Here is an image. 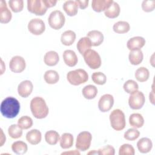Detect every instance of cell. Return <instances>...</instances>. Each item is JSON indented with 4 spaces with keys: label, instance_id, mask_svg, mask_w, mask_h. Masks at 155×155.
Segmentation results:
<instances>
[{
    "label": "cell",
    "instance_id": "obj_10",
    "mask_svg": "<svg viewBox=\"0 0 155 155\" xmlns=\"http://www.w3.org/2000/svg\"><path fill=\"white\" fill-rule=\"evenodd\" d=\"M28 30L33 35H40L45 30V25L44 21L39 18L31 19L28 24Z\"/></svg>",
    "mask_w": 155,
    "mask_h": 155
},
{
    "label": "cell",
    "instance_id": "obj_38",
    "mask_svg": "<svg viewBox=\"0 0 155 155\" xmlns=\"http://www.w3.org/2000/svg\"><path fill=\"white\" fill-rule=\"evenodd\" d=\"M91 79L95 84L97 85H104L107 82V77L105 74L102 72H94L91 75Z\"/></svg>",
    "mask_w": 155,
    "mask_h": 155
},
{
    "label": "cell",
    "instance_id": "obj_33",
    "mask_svg": "<svg viewBox=\"0 0 155 155\" xmlns=\"http://www.w3.org/2000/svg\"><path fill=\"white\" fill-rule=\"evenodd\" d=\"M12 151L17 154H24L28 150V147L26 143L23 141H16L12 145Z\"/></svg>",
    "mask_w": 155,
    "mask_h": 155
},
{
    "label": "cell",
    "instance_id": "obj_30",
    "mask_svg": "<svg viewBox=\"0 0 155 155\" xmlns=\"http://www.w3.org/2000/svg\"><path fill=\"white\" fill-rule=\"evenodd\" d=\"M82 94L85 99H94L97 94V87L93 85H88L84 87L82 90Z\"/></svg>",
    "mask_w": 155,
    "mask_h": 155
},
{
    "label": "cell",
    "instance_id": "obj_47",
    "mask_svg": "<svg viewBox=\"0 0 155 155\" xmlns=\"http://www.w3.org/2000/svg\"><path fill=\"white\" fill-rule=\"evenodd\" d=\"M1 146H2L4 143L5 142V139H6V137H5V136L4 134V133L2 131V130L1 129Z\"/></svg>",
    "mask_w": 155,
    "mask_h": 155
},
{
    "label": "cell",
    "instance_id": "obj_12",
    "mask_svg": "<svg viewBox=\"0 0 155 155\" xmlns=\"http://www.w3.org/2000/svg\"><path fill=\"white\" fill-rule=\"evenodd\" d=\"M113 104V96L110 94H105L100 97L98 102V107L101 111L107 112L111 109Z\"/></svg>",
    "mask_w": 155,
    "mask_h": 155
},
{
    "label": "cell",
    "instance_id": "obj_48",
    "mask_svg": "<svg viewBox=\"0 0 155 155\" xmlns=\"http://www.w3.org/2000/svg\"><path fill=\"white\" fill-rule=\"evenodd\" d=\"M80 154V153L79 151H78L77 150H74V151H66V152H64L62 153V154Z\"/></svg>",
    "mask_w": 155,
    "mask_h": 155
},
{
    "label": "cell",
    "instance_id": "obj_23",
    "mask_svg": "<svg viewBox=\"0 0 155 155\" xmlns=\"http://www.w3.org/2000/svg\"><path fill=\"white\" fill-rule=\"evenodd\" d=\"M59 61L58 53L54 51H49L47 52L44 57V63L48 66H54Z\"/></svg>",
    "mask_w": 155,
    "mask_h": 155
},
{
    "label": "cell",
    "instance_id": "obj_26",
    "mask_svg": "<svg viewBox=\"0 0 155 155\" xmlns=\"http://www.w3.org/2000/svg\"><path fill=\"white\" fill-rule=\"evenodd\" d=\"M73 136L71 133H64L60 137V146L63 149H68L72 147L73 144Z\"/></svg>",
    "mask_w": 155,
    "mask_h": 155
},
{
    "label": "cell",
    "instance_id": "obj_39",
    "mask_svg": "<svg viewBox=\"0 0 155 155\" xmlns=\"http://www.w3.org/2000/svg\"><path fill=\"white\" fill-rule=\"evenodd\" d=\"M8 5L13 12H20L24 8V1L22 0H10L8 1Z\"/></svg>",
    "mask_w": 155,
    "mask_h": 155
},
{
    "label": "cell",
    "instance_id": "obj_21",
    "mask_svg": "<svg viewBox=\"0 0 155 155\" xmlns=\"http://www.w3.org/2000/svg\"><path fill=\"white\" fill-rule=\"evenodd\" d=\"M63 9L70 16H75L78 12V4L76 1H67L63 4Z\"/></svg>",
    "mask_w": 155,
    "mask_h": 155
},
{
    "label": "cell",
    "instance_id": "obj_41",
    "mask_svg": "<svg viewBox=\"0 0 155 155\" xmlns=\"http://www.w3.org/2000/svg\"><path fill=\"white\" fill-rule=\"evenodd\" d=\"M135 150L134 147L128 143H124L122 145L119 150V155H134Z\"/></svg>",
    "mask_w": 155,
    "mask_h": 155
},
{
    "label": "cell",
    "instance_id": "obj_45",
    "mask_svg": "<svg viewBox=\"0 0 155 155\" xmlns=\"http://www.w3.org/2000/svg\"><path fill=\"white\" fill-rule=\"evenodd\" d=\"M45 5L47 8H50L54 6L57 2L56 0H43Z\"/></svg>",
    "mask_w": 155,
    "mask_h": 155
},
{
    "label": "cell",
    "instance_id": "obj_46",
    "mask_svg": "<svg viewBox=\"0 0 155 155\" xmlns=\"http://www.w3.org/2000/svg\"><path fill=\"white\" fill-rule=\"evenodd\" d=\"M154 90H153V88L151 91L150 93V95H149V99H150V102L152 104H154Z\"/></svg>",
    "mask_w": 155,
    "mask_h": 155
},
{
    "label": "cell",
    "instance_id": "obj_5",
    "mask_svg": "<svg viewBox=\"0 0 155 155\" xmlns=\"http://www.w3.org/2000/svg\"><path fill=\"white\" fill-rule=\"evenodd\" d=\"M83 56L85 63L90 68L95 70L101 67V58L96 51L89 49L84 53Z\"/></svg>",
    "mask_w": 155,
    "mask_h": 155
},
{
    "label": "cell",
    "instance_id": "obj_17",
    "mask_svg": "<svg viewBox=\"0 0 155 155\" xmlns=\"http://www.w3.org/2000/svg\"><path fill=\"white\" fill-rule=\"evenodd\" d=\"M63 59L65 64L71 67L75 66L78 61L76 54L71 50H66L64 51Z\"/></svg>",
    "mask_w": 155,
    "mask_h": 155
},
{
    "label": "cell",
    "instance_id": "obj_36",
    "mask_svg": "<svg viewBox=\"0 0 155 155\" xmlns=\"http://www.w3.org/2000/svg\"><path fill=\"white\" fill-rule=\"evenodd\" d=\"M123 87L125 91L130 94L136 92L139 89V85L134 80L131 79L127 81L124 83Z\"/></svg>",
    "mask_w": 155,
    "mask_h": 155
},
{
    "label": "cell",
    "instance_id": "obj_16",
    "mask_svg": "<svg viewBox=\"0 0 155 155\" xmlns=\"http://www.w3.org/2000/svg\"><path fill=\"white\" fill-rule=\"evenodd\" d=\"M113 2V0H93L91 2V7L94 11L101 12L108 9Z\"/></svg>",
    "mask_w": 155,
    "mask_h": 155
},
{
    "label": "cell",
    "instance_id": "obj_11",
    "mask_svg": "<svg viewBox=\"0 0 155 155\" xmlns=\"http://www.w3.org/2000/svg\"><path fill=\"white\" fill-rule=\"evenodd\" d=\"M10 70L16 73L22 72L26 67L25 59L20 56H13L9 63Z\"/></svg>",
    "mask_w": 155,
    "mask_h": 155
},
{
    "label": "cell",
    "instance_id": "obj_34",
    "mask_svg": "<svg viewBox=\"0 0 155 155\" xmlns=\"http://www.w3.org/2000/svg\"><path fill=\"white\" fill-rule=\"evenodd\" d=\"M60 139L59 133L54 130H50L45 134V140L49 145H56Z\"/></svg>",
    "mask_w": 155,
    "mask_h": 155
},
{
    "label": "cell",
    "instance_id": "obj_20",
    "mask_svg": "<svg viewBox=\"0 0 155 155\" xmlns=\"http://www.w3.org/2000/svg\"><path fill=\"white\" fill-rule=\"evenodd\" d=\"M42 135L39 130L33 129L26 134V140L31 145H37L41 141Z\"/></svg>",
    "mask_w": 155,
    "mask_h": 155
},
{
    "label": "cell",
    "instance_id": "obj_49",
    "mask_svg": "<svg viewBox=\"0 0 155 155\" xmlns=\"http://www.w3.org/2000/svg\"><path fill=\"white\" fill-rule=\"evenodd\" d=\"M88 154H98V153L96 150H93L88 153Z\"/></svg>",
    "mask_w": 155,
    "mask_h": 155
},
{
    "label": "cell",
    "instance_id": "obj_9",
    "mask_svg": "<svg viewBox=\"0 0 155 155\" xmlns=\"http://www.w3.org/2000/svg\"><path fill=\"white\" fill-rule=\"evenodd\" d=\"M145 97L143 93L140 91L130 94L128 99V104L130 107L133 110H139L144 105Z\"/></svg>",
    "mask_w": 155,
    "mask_h": 155
},
{
    "label": "cell",
    "instance_id": "obj_25",
    "mask_svg": "<svg viewBox=\"0 0 155 155\" xmlns=\"http://www.w3.org/2000/svg\"><path fill=\"white\" fill-rule=\"evenodd\" d=\"M129 123L135 128H141L144 124V119L140 113H133L130 116Z\"/></svg>",
    "mask_w": 155,
    "mask_h": 155
},
{
    "label": "cell",
    "instance_id": "obj_3",
    "mask_svg": "<svg viewBox=\"0 0 155 155\" xmlns=\"http://www.w3.org/2000/svg\"><path fill=\"white\" fill-rule=\"evenodd\" d=\"M110 121L111 127L116 131L124 130L126 125L125 114L120 109H115L111 111L110 114Z\"/></svg>",
    "mask_w": 155,
    "mask_h": 155
},
{
    "label": "cell",
    "instance_id": "obj_43",
    "mask_svg": "<svg viewBox=\"0 0 155 155\" xmlns=\"http://www.w3.org/2000/svg\"><path fill=\"white\" fill-rule=\"evenodd\" d=\"M97 153L99 155H114L115 154V150L113 147L108 145L99 148Z\"/></svg>",
    "mask_w": 155,
    "mask_h": 155
},
{
    "label": "cell",
    "instance_id": "obj_31",
    "mask_svg": "<svg viewBox=\"0 0 155 155\" xmlns=\"http://www.w3.org/2000/svg\"><path fill=\"white\" fill-rule=\"evenodd\" d=\"M134 76L137 81L143 82L147 81L148 79L150 77V72L147 68L141 67L136 70Z\"/></svg>",
    "mask_w": 155,
    "mask_h": 155
},
{
    "label": "cell",
    "instance_id": "obj_24",
    "mask_svg": "<svg viewBox=\"0 0 155 155\" xmlns=\"http://www.w3.org/2000/svg\"><path fill=\"white\" fill-rule=\"evenodd\" d=\"M76 39V33L72 30H67L64 31L61 37V41L62 44L66 46L72 45Z\"/></svg>",
    "mask_w": 155,
    "mask_h": 155
},
{
    "label": "cell",
    "instance_id": "obj_4",
    "mask_svg": "<svg viewBox=\"0 0 155 155\" xmlns=\"http://www.w3.org/2000/svg\"><path fill=\"white\" fill-rule=\"evenodd\" d=\"M67 79L73 85H79L85 83L88 79V74L83 69H76L67 74Z\"/></svg>",
    "mask_w": 155,
    "mask_h": 155
},
{
    "label": "cell",
    "instance_id": "obj_29",
    "mask_svg": "<svg viewBox=\"0 0 155 155\" xmlns=\"http://www.w3.org/2000/svg\"><path fill=\"white\" fill-rule=\"evenodd\" d=\"M44 78L47 84H54L59 81V75L56 71L50 70L45 71L44 73Z\"/></svg>",
    "mask_w": 155,
    "mask_h": 155
},
{
    "label": "cell",
    "instance_id": "obj_2",
    "mask_svg": "<svg viewBox=\"0 0 155 155\" xmlns=\"http://www.w3.org/2000/svg\"><path fill=\"white\" fill-rule=\"evenodd\" d=\"M30 110L33 116L36 119H44L48 114L49 109L45 100L39 96L35 97L30 102Z\"/></svg>",
    "mask_w": 155,
    "mask_h": 155
},
{
    "label": "cell",
    "instance_id": "obj_18",
    "mask_svg": "<svg viewBox=\"0 0 155 155\" xmlns=\"http://www.w3.org/2000/svg\"><path fill=\"white\" fill-rule=\"evenodd\" d=\"M87 37L90 40L92 46H99L104 41V35L98 30L90 31L87 33Z\"/></svg>",
    "mask_w": 155,
    "mask_h": 155
},
{
    "label": "cell",
    "instance_id": "obj_27",
    "mask_svg": "<svg viewBox=\"0 0 155 155\" xmlns=\"http://www.w3.org/2000/svg\"><path fill=\"white\" fill-rule=\"evenodd\" d=\"M92 45L90 40L87 37H84L81 38L76 45L77 48L81 54L83 55L84 53L89 49H91Z\"/></svg>",
    "mask_w": 155,
    "mask_h": 155
},
{
    "label": "cell",
    "instance_id": "obj_14",
    "mask_svg": "<svg viewBox=\"0 0 155 155\" xmlns=\"http://www.w3.org/2000/svg\"><path fill=\"white\" fill-rule=\"evenodd\" d=\"M12 18L10 10L7 8L6 2L4 0L0 1V22L2 24L9 22Z\"/></svg>",
    "mask_w": 155,
    "mask_h": 155
},
{
    "label": "cell",
    "instance_id": "obj_22",
    "mask_svg": "<svg viewBox=\"0 0 155 155\" xmlns=\"http://www.w3.org/2000/svg\"><path fill=\"white\" fill-rule=\"evenodd\" d=\"M143 54L141 49L131 50L128 55L130 62L134 65H137L140 64L143 60Z\"/></svg>",
    "mask_w": 155,
    "mask_h": 155
},
{
    "label": "cell",
    "instance_id": "obj_42",
    "mask_svg": "<svg viewBox=\"0 0 155 155\" xmlns=\"http://www.w3.org/2000/svg\"><path fill=\"white\" fill-rule=\"evenodd\" d=\"M155 8L154 0H144L142 3V8L145 12H150Z\"/></svg>",
    "mask_w": 155,
    "mask_h": 155
},
{
    "label": "cell",
    "instance_id": "obj_7",
    "mask_svg": "<svg viewBox=\"0 0 155 155\" xmlns=\"http://www.w3.org/2000/svg\"><path fill=\"white\" fill-rule=\"evenodd\" d=\"M92 140V136L88 131H82L77 136L76 147L78 150L85 151L89 149Z\"/></svg>",
    "mask_w": 155,
    "mask_h": 155
},
{
    "label": "cell",
    "instance_id": "obj_6",
    "mask_svg": "<svg viewBox=\"0 0 155 155\" xmlns=\"http://www.w3.org/2000/svg\"><path fill=\"white\" fill-rule=\"evenodd\" d=\"M48 22L51 28L54 30H59L64 26L65 22V18L61 11L56 10L50 14Z\"/></svg>",
    "mask_w": 155,
    "mask_h": 155
},
{
    "label": "cell",
    "instance_id": "obj_15",
    "mask_svg": "<svg viewBox=\"0 0 155 155\" xmlns=\"http://www.w3.org/2000/svg\"><path fill=\"white\" fill-rule=\"evenodd\" d=\"M145 44V40L143 37L135 36L130 38L127 43V47L128 50H133L140 49Z\"/></svg>",
    "mask_w": 155,
    "mask_h": 155
},
{
    "label": "cell",
    "instance_id": "obj_37",
    "mask_svg": "<svg viewBox=\"0 0 155 155\" xmlns=\"http://www.w3.org/2000/svg\"><path fill=\"white\" fill-rule=\"evenodd\" d=\"M18 124L22 129L27 130L32 127L33 120L28 116H24L18 119Z\"/></svg>",
    "mask_w": 155,
    "mask_h": 155
},
{
    "label": "cell",
    "instance_id": "obj_28",
    "mask_svg": "<svg viewBox=\"0 0 155 155\" xmlns=\"http://www.w3.org/2000/svg\"><path fill=\"white\" fill-rule=\"evenodd\" d=\"M120 12V8L119 5L117 2L113 1L110 7L104 11V14L105 16L108 18H116L119 15Z\"/></svg>",
    "mask_w": 155,
    "mask_h": 155
},
{
    "label": "cell",
    "instance_id": "obj_32",
    "mask_svg": "<svg viewBox=\"0 0 155 155\" xmlns=\"http://www.w3.org/2000/svg\"><path fill=\"white\" fill-rule=\"evenodd\" d=\"M113 29L116 33H125L129 31L130 30V26L128 22L124 21H120L113 25Z\"/></svg>",
    "mask_w": 155,
    "mask_h": 155
},
{
    "label": "cell",
    "instance_id": "obj_40",
    "mask_svg": "<svg viewBox=\"0 0 155 155\" xmlns=\"http://www.w3.org/2000/svg\"><path fill=\"white\" fill-rule=\"evenodd\" d=\"M140 136V132L136 128H130L124 133V137L127 140L133 141L137 139Z\"/></svg>",
    "mask_w": 155,
    "mask_h": 155
},
{
    "label": "cell",
    "instance_id": "obj_8",
    "mask_svg": "<svg viewBox=\"0 0 155 155\" xmlns=\"http://www.w3.org/2000/svg\"><path fill=\"white\" fill-rule=\"evenodd\" d=\"M47 7L45 5L43 0H28L27 1V9L28 12L38 16H42L44 15Z\"/></svg>",
    "mask_w": 155,
    "mask_h": 155
},
{
    "label": "cell",
    "instance_id": "obj_35",
    "mask_svg": "<svg viewBox=\"0 0 155 155\" xmlns=\"http://www.w3.org/2000/svg\"><path fill=\"white\" fill-rule=\"evenodd\" d=\"M8 133L12 139H18L22 135V129L18 124H12L8 128Z\"/></svg>",
    "mask_w": 155,
    "mask_h": 155
},
{
    "label": "cell",
    "instance_id": "obj_1",
    "mask_svg": "<svg viewBox=\"0 0 155 155\" xmlns=\"http://www.w3.org/2000/svg\"><path fill=\"white\" fill-rule=\"evenodd\" d=\"M0 110L4 117L12 119L18 114L20 110V104L16 98L11 96L7 97L2 101Z\"/></svg>",
    "mask_w": 155,
    "mask_h": 155
},
{
    "label": "cell",
    "instance_id": "obj_19",
    "mask_svg": "<svg viewBox=\"0 0 155 155\" xmlns=\"http://www.w3.org/2000/svg\"><path fill=\"white\" fill-rule=\"evenodd\" d=\"M137 147L139 152L142 153H147L151 151L153 147V143L150 139L142 137L137 141Z\"/></svg>",
    "mask_w": 155,
    "mask_h": 155
},
{
    "label": "cell",
    "instance_id": "obj_44",
    "mask_svg": "<svg viewBox=\"0 0 155 155\" xmlns=\"http://www.w3.org/2000/svg\"><path fill=\"white\" fill-rule=\"evenodd\" d=\"M76 2L78 4V7L81 8V9H84L86 7H88V0H76Z\"/></svg>",
    "mask_w": 155,
    "mask_h": 155
},
{
    "label": "cell",
    "instance_id": "obj_13",
    "mask_svg": "<svg viewBox=\"0 0 155 155\" xmlns=\"http://www.w3.org/2000/svg\"><path fill=\"white\" fill-rule=\"evenodd\" d=\"M33 89V85L30 81L25 80L22 81L18 87V92L22 97H27L29 96Z\"/></svg>",
    "mask_w": 155,
    "mask_h": 155
}]
</instances>
